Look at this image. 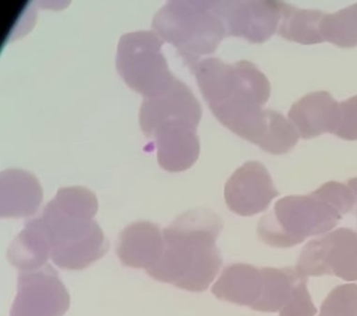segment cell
<instances>
[{
    "label": "cell",
    "mask_w": 357,
    "mask_h": 316,
    "mask_svg": "<svg viewBox=\"0 0 357 316\" xmlns=\"http://www.w3.org/2000/svg\"><path fill=\"white\" fill-rule=\"evenodd\" d=\"M356 205L348 184L329 181L305 196H287L261 218L259 239L275 248H289L309 236L333 230Z\"/></svg>",
    "instance_id": "obj_4"
},
{
    "label": "cell",
    "mask_w": 357,
    "mask_h": 316,
    "mask_svg": "<svg viewBox=\"0 0 357 316\" xmlns=\"http://www.w3.org/2000/svg\"><path fill=\"white\" fill-rule=\"evenodd\" d=\"M213 6L225 22L227 36L263 43L279 29L284 1H213Z\"/></svg>",
    "instance_id": "obj_10"
},
{
    "label": "cell",
    "mask_w": 357,
    "mask_h": 316,
    "mask_svg": "<svg viewBox=\"0 0 357 316\" xmlns=\"http://www.w3.org/2000/svg\"><path fill=\"white\" fill-rule=\"evenodd\" d=\"M51 244L37 219L31 220L8 249V259L20 271L39 269L51 257Z\"/></svg>",
    "instance_id": "obj_16"
},
{
    "label": "cell",
    "mask_w": 357,
    "mask_h": 316,
    "mask_svg": "<svg viewBox=\"0 0 357 316\" xmlns=\"http://www.w3.org/2000/svg\"><path fill=\"white\" fill-rule=\"evenodd\" d=\"M152 27L164 41L178 50L191 68L199 62L200 57L213 54L227 36L213 1L168 2L156 13Z\"/></svg>",
    "instance_id": "obj_6"
},
{
    "label": "cell",
    "mask_w": 357,
    "mask_h": 316,
    "mask_svg": "<svg viewBox=\"0 0 357 316\" xmlns=\"http://www.w3.org/2000/svg\"><path fill=\"white\" fill-rule=\"evenodd\" d=\"M288 119L303 140L335 134L340 121V104L329 92H311L292 105Z\"/></svg>",
    "instance_id": "obj_13"
},
{
    "label": "cell",
    "mask_w": 357,
    "mask_h": 316,
    "mask_svg": "<svg viewBox=\"0 0 357 316\" xmlns=\"http://www.w3.org/2000/svg\"><path fill=\"white\" fill-rule=\"evenodd\" d=\"M324 41L342 48L357 46V3L333 14H325L319 23Z\"/></svg>",
    "instance_id": "obj_18"
},
{
    "label": "cell",
    "mask_w": 357,
    "mask_h": 316,
    "mask_svg": "<svg viewBox=\"0 0 357 316\" xmlns=\"http://www.w3.org/2000/svg\"><path fill=\"white\" fill-rule=\"evenodd\" d=\"M325 13L317 10H302L284 1L278 33L288 41L304 45L323 43L319 23Z\"/></svg>",
    "instance_id": "obj_17"
},
{
    "label": "cell",
    "mask_w": 357,
    "mask_h": 316,
    "mask_svg": "<svg viewBox=\"0 0 357 316\" xmlns=\"http://www.w3.org/2000/svg\"><path fill=\"white\" fill-rule=\"evenodd\" d=\"M335 135L349 142L357 140V96L340 103V121Z\"/></svg>",
    "instance_id": "obj_20"
},
{
    "label": "cell",
    "mask_w": 357,
    "mask_h": 316,
    "mask_svg": "<svg viewBox=\"0 0 357 316\" xmlns=\"http://www.w3.org/2000/svg\"><path fill=\"white\" fill-rule=\"evenodd\" d=\"M99 209L97 197L83 186L58 190L37 218L51 244L54 263L68 270H82L103 257L109 244L93 220Z\"/></svg>",
    "instance_id": "obj_2"
},
{
    "label": "cell",
    "mask_w": 357,
    "mask_h": 316,
    "mask_svg": "<svg viewBox=\"0 0 357 316\" xmlns=\"http://www.w3.org/2000/svg\"><path fill=\"white\" fill-rule=\"evenodd\" d=\"M222 227V220L211 209L185 211L165 228L164 255L146 272L154 280L192 292L206 290L222 265L216 245Z\"/></svg>",
    "instance_id": "obj_1"
},
{
    "label": "cell",
    "mask_w": 357,
    "mask_h": 316,
    "mask_svg": "<svg viewBox=\"0 0 357 316\" xmlns=\"http://www.w3.org/2000/svg\"><path fill=\"white\" fill-rule=\"evenodd\" d=\"M192 70L213 114L235 134L262 110L271 96L266 75L248 61L227 64L220 59L208 58Z\"/></svg>",
    "instance_id": "obj_5"
},
{
    "label": "cell",
    "mask_w": 357,
    "mask_h": 316,
    "mask_svg": "<svg viewBox=\"0 0 357 316\" xmlns=\"http://www.w3.org/2000/svg\"><path fill=\"white\" fill-rule=\"evenodd\" d=\"M1 218L28 217L36 213L43 198L35 176L22 170H7L0 175Z\"/></svg>",
    "instance_id": "obj_15"
},
{
    "label": "cell",
    "mask_w": 357,
    "mask_h": 316,
    "mask_svg": "<svg viewBox=\"0 0 357 316\" xmlns=\"http://www.w3.org/2000/svg\"><path fill=\"white\" fill-rule=\"evenodd\" d=\"M202 109L181 80L154 98H145L139 110V127L154 140L158 161L168 172H183L197 161L200 153L197 128Z\"/></svg>",
    "instance_id": "obj_3"
},
{
    "label": "cell",
    "mask_w": 357,
    "mask_h": 316,
    "mask_svg": "<svg viewBox=\"0 0 357 316\" xmlns=\"http://www.w3.org/2000/svg\"><path fill=\"white\" fill-rule=\"evenodd\" d=\"M279 196L263 163L248 161L227 180L225 199L229 211L242 217L262 213Z\"/></svg>",
    "instance_id": "obj_11"
},
{
    "label": "cell",
    "mask_w": 357,
    "mask_h": 316,
    "mask_svg": "<svg viewBox=\"0 0 357 316\" xmlns=\"http://www.w3.org/2000/svg\"><path fill=\"white\" fill-rule=\"evenodd\" d=\"M319 316H357V285L335 287L321 303Z\"/></svg>",
    "instance_id": "obj_19"
},
{
    "label": "cell",
    "mask_w": 357,
    "mask_h": 316,
    "mask_svg": "<svg viewBox=\"0 0 357 316\" xmlns=\"http://www.w3.org/2000/svg\"><path fill=\"white\" fill-rule=\"evenodd\" d=\"M70 306L68 289L58 272L47 264L39 269L20 272L10 316H63Z\"/></svg>",
    "instance_id": "obj_9"
},
{
    "label": "cell",
    "mask_w": 357,
    "mask_h": 316,
    "mask_svg": "<svg viewBox=\"0 0 357 316\" xmlns=\"http://www.w3.org/2000/svg\"><path fill=\"white\" fill-rule=\"evenodd\" d=\"M348 186L351 188V190H352L353 194H354L357 205V177L352 178V179L349 180Z\"/></svg>",
    "instance_id": "obj_21"
},
{
    "label": "cell",
    "mask_w": 357,
    "mask_h": 316,
    "mask_svg": "<svg viewBox=\"0 0 357 316\" xmlns=\"http://www.w3.org/2000/svg\"><path fill=\"white\" fill-rule=\"evenodd\" d=\"M164 42L155 31H148L125 33L119 42L116 70L145 98L162 93L176 81L162 52Z\"/></svg>",
    "instance_id": "obj_7"
},
{
    "label": "cell",
    "mask_w": 357,
    "mask_h": 316,
    "mask_svg": "<svg viewBox=\"0 0 357 316\" xmlns=\"http://www.w3.org/2000/svg\"><path fill=\"white\" fill-rule=\"evenodd\" d=\"M296 271L303 276H334L357 280V232L338 228L311 240L302 249Z\"/></svg>",
    "instance_id": "obj_8"
},
{
    "label": "cell",
    "mask_w": 357,
    "mask_h": 316,
    "mask_svg": "<svg viewBox=\"0 0 357 316\" xmlns=\"http://www.w3.org/2000/svg\"><path fill=\"white\" fill-rule=\"evenodd\" d=\"M164 250L160 227L150 221H137L121 232L116 255L123 265L148 271L158 265Z\"/></svg>",
    "instance_id": "obj_14"
},
{
    "label": "cell",
    "mask_w": 357,
    "mask_h": 316,
    "mask_svg": "<svg viewBox=\"0 0 357 316\" xmlns=\"http://www.w3.org/2000/svg\"><path fill=\"white\" fill-rule=\"evenodd\" d=\"M267 267L259 268L245 263L227 266L212 288L221 301L250 307L263 312L268 291Z\"/></svg>",
    "instance_id": "obj_12"
}]
</instances>
